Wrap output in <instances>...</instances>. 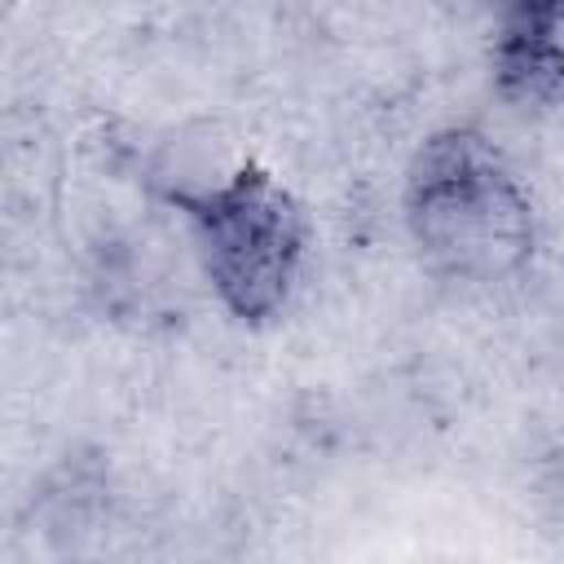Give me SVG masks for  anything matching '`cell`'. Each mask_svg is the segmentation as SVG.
Instances as JSON below:
<instances>
[{"label":"cell","mask_w":564,"mask_h":564,"mask_svg":"<svg viewBox=\"0 0 564 564\" xmlns=\"http://www.w3.org/2000/svg\"><path fill=\"white\" fill-rule=\"evenodd\" d=\"M401 229L419 269L463 291L516 282L542 247L529 181L476 123H445L414 145L401 176Z\"/></svg>","instance_id":"1"},{"label":"cell","mask_w":564,"mask_h":564,"mask_svg":"<svg viewBox=\"0 0 564 564\" xmlns=\"http://www.w3.org/2000/svg\"><path fill=\"white\" fill-rule=\"evenodd\" d=\"M198 273L220 313L247 330L278 322L304 278L313 225L304 203L260 163H234L212 181L172 185Z\"/></svg>","instance_id":"2"},{"label":"cell","mask_w":564,"mask_h":564,"mask_svg":"<svg viewBox=\"0 0 564 564\" xmlns=\"http://www.w3.org/2000/svg\"><path fill=\"white\" fill-rule=\"evenodd\" d=\"M485 62L511 110L564 106V0H489Z\"/></svg>","instance_id":"3"}]
</instances>
